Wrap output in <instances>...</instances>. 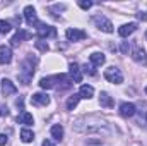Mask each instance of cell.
I'll return each mask as SVG.
<instances>
[{
    "label": "cell",
    "instance_id": "cell-1",
    "mask_svg": "<svg viewBox=\"0 0 147 146\" xmlns=\"http://www.w3.org/2000/svg\"><path fill=\"white\" fill-rule=\"evenodd\" d=\"M74 129L79 131V132H84V134H92V132H96V134H105V136H108L111 132L108 127H105V124H92V126L74 124Z\"/></svg>",
    "mask_w": 147,
    "mask_h": 146
},
{
    "label": "cell",
    "instance_id": "cell-2",
    "mask_svg": "<svg viewBox=\"0 0 147 146\" xmlns=\"http://www.w3.org/2000/svg\"><path fill=\"white\" fill-rule=\"evenodd\" d=\"M105 79L110 81V83H113V84L123 83V76H121V72H120L118 67H108V69L105 71Z\"/></svg>",
    "mask_w": 147,
    "mask_h": 146
},
{
    "label": "cell",
    "instance_id": "cell-3",
    "mask_svg": "<svg viewBox=\"0 0 147 146\" xmlns=\"http://www.w3.org/2000/svg\"><path fill=\"white\" fill-rule=\"evenodd\" d=\"M92 23H94L101 31H105V33H113V24H111V21H108L105 16H94V17H92Z\"/></svg>",
    "mask_w": 147,
    "mask_h": 146
},
{
    "label": "cell",
    "instance_id": "cell-4",
    "mask_svg": "<svg viewBox=\"0 0 147 146\" xmlns=\"http://www.w3.org/2000/svg\"><path fill=\"white\" fill-rule=\"evenodd\" d=\"M36 33H38V36H39V40L57 36V29H55L53 26H45V24H38V31Z\"/></svg>",
    "mask_w": 147,
    "mask_h": 146
},
{
    "label": "cell",
    "instance_id": "cell-5",
    "mask_svg": "<svg viewBox=\"0 0 147 146\" xmlns=\"http://www.w3.org/2000/svg\"><path fill=\"white\" fill-rule=\"evenodd\" d=\"M65 36H67L69 41H80V40H84V38L87 36V33H86V31H82V29L69 28V29L65 31Z\"/></svg>",
    "mask_w": 147,
    "mask_h": 146
},
{
    "label": "cell",
    "instance_id": "cell-6",
    "mask_svg": "<svg viewBox=\"0 0 147 146\" xmlns=\"http://www.w3.org/2000/svg\"><path fill=\"white\" fill-rule=\"evenodd\" d=\"M24 17H26V23L29 26H36L38 24V16H36V10H34L33 5H28L24 9Z\"/></svg>",
    "mask_w": 147,
    "mask_h": 146
},
{
    "label": "cell",
    "instance_id": "cell-7",
    "mask_svg": "<svg viewBox=\"0 0 147 146\" xmlns=\"http://www.w3.org/2000/svg\"><path fill=\"white\" fill-rule=\"evenodd\" d=\"M31 103L36 105V107H46L50 103V96L45 95V93H34L31 96Z\"/></svg>",
    "mask_w": 147,
    "mask_h": 146
},
{
    "label": "cell",
    "instance_id": "cell-8",
    "mask_svg": "<svg viewBox=\"0 0 147 146\" xmlns=\"http://www.w3.org/2000/svg\"><path fill=\"white\" fill-rule=\"evenodd\" d=\"M135 105L134 103H121L120 105V115L121 117H125V119H128V117H134L135 115Z\"/></svg>",
    "mask_w": 147,
    "mask_h": 146
},
{
    "label": "cell",
    "instance_id": "cell-9",
    "mask_svg": "<svg viewBox=\"0 0 147 146\" xmlns=\"http://www.w3.org/2000/svg\"><path fill=\"white\" fill-rule=\"evenodd\" d=\"M2 91H3L5 96H10V95H16L17 93V88H16V84L10 79H3L2 81Z\"/></svg>",
    "mask_w": 147,
    "mask_h": 146
},
{
    "label": "cell",
    "instance_id": "cell-10",
    "mask_svg": "<svg viewBox=\"0 0 147 146\" xmlns=\"http://www.w3.org/2000/svg\"><path fill=\"white\" fill-rule=\"evenodd\" d=\"M10 60H12V50H10V46L2 45L0 46V64H10Z\"/></svg>",
    "mask_w": 147,
    "mask_h": 146
},
{
    "label": "cell",
    "instance_id": "cell-11",
    "mask_svg": "<svg viewBox=\"0 0 147 146\" xmlns=\"http://www.w3.org/2000/svg\"><path fill=\"white\" fill-rule=\"evenodd\" d=\"M132 59H134L137 64H146V62H147V57H146V52H144V48H140V46H135V48L132 50Z\"/></svg>",
    "mask_w": 147,
    "mask_h": 146
},
{
    "label": "cell",
    "instance_id": "cell-12",
    "mask_svg": "<svg viewBox=\"0 0 147 146\" xmlns=\"http://www.w3.org/2000/svg\"><path fill=\"white\" fill-rule=\"evenodd\" d=\"M135 29H137V23H128V24H123L121 28H118V35L121 38H127L128 35H132Z\"/></svg>",
    "mask_w": 147,
    "mask_h": 146
},
{
    "label": "cell",
    "instance_id": "cell-13",
    "mask_svg": "<svg viewBox=\"0 0 147 146\" xmlns=\"http://www.w3.org/2000/svg\"><path fill=\"white\" fill-rule=\"evenodd\" d=\"M69 69H70V71H69V72H70V79H72V81H75V83H80V81H82V72H80L79 65L72 62V64L69 65Z\"/></svg>",
    "mask_w": 147,
    "mask_h": 146
},
{
    "label": "cell",
    "instance_id": "cell-14",
    "mask_svg": "<svg viewBox=\"0 0 147 146\" xmlns=\"http://www.w3.org/2000/svg\"><path fill=\"white\" fill-rule=\"evenodd\" d=\"M91 64L92 65H96V67H99V65H103L105 62H106V57H105V53H101V52H94V53H91Z\"/></svg>",
    "mask_w": 147,
    "mask_h": 146
},
{
    "label": "cell",
    "instance_id": "cell-15",
    "mask_svg": "<svg viewBox=\"0 0 147 146\" xmlns=\"http://www.w3.org/2000/svg\"><path fill=\"white\" fill-rule=\"evenodd\" d=\"M29 38H31V35H29L28 31H24V29H19V31L14 35V38H12L10 41H12V45H14V46H17V45H19L22 40H29Z\"/></svg>",
    "mask_w": 147,
    "mask_h": 146
},
{
    "label": "cell",
    "instance_id": "cell-16",
    "mask_svg": "<svg viewBox=\"0 0 147 146\" xmlns=\"http://www.w3.org/2000/svg\"><path fill=\"white\" fill-rule=\"evenodd\" d=\"M39 86L43 89H50V88H55L57 86V76H51V77H43L39 81Z\"/></svg>",
    "mask_w": 147,
    "mask_h": 146
},
{
    "label": "cell",
    "instance_id": "cell-17",
    "mask_svg": "<svg viewBox=\"0 0 147 146\" xmlns=\"http://www.w3.org/2000/svg\"><path fill=\"white\" fill-rule=\"evenodd\" d=\"M79 95H80V98L89 100V98H92V96H94V88H92V86H89V84H82V86H80Z\"/></svg>",
    "mask_w": 147,
    "mask_h": 146
},
{
    "label": "cell",
    "instance_id": "cell-18",
    "mask_svg": "<svg viewBox=\"0 0 147 146\" xmlns=\"http://www.w3.org/2000/svg\"><path fill=\"white\" fill-rule=\"evenodd\" d=\"M99 105L101 107H105V108H111L113 105H115V102L111 100V96L108 95V93H101V96H99Z\"/></svg>",
    "mask_w": 147,
    "mask_h": 146
},
{
    "label": "cell",
    "instance_id": "cell-19",
    "mask_svg": "<svg viewBox=\"0 0 147 146\" xmlns=\"http://www.w3.org/2000/svg\"><path fill=\"white\" fill-rule=\"evenodd\" d=\"M17 122H19V124H26V126H31V124L34 122V119H33V115H31L29 112H22V113L17 117Z\"/></svg>",
    "mask_w": 147,
    "mask_h": 146
},
{
    "label": "cell",
    "instance_id": "cell-20",
    "mask_svg": "<svg viewBox=\"0 0 147 146\" xmlns=\"http://www.w3.org/2000/svg\"><path fill=\"white\" fill-rule=\"evenodd\" d=\"M50 132H51V136H53L57 141H62V139H63V127H62L60 124H55Z\"/></svg>",
    "mask_w": 147,
    "mask_h": 146
},
{
    "label": "cell",
    "instance_id": "cell-21",
    "mask_svg": "<svg viewBox=\"0 0 147 146\" xmlns=\"http://www.w3.org/2000/svg\"><path fill=\"white\" fill-rule=\"evenodd\" d=\"M21 139H22L24 143H31V141L34 139V132L29 131V129H22V131H21Z\"/></svg>",
    "mask_w": 147,
    "mask_h": 146
},
{
    "label": "cell",
    "instance_id": "cell-22",
    "mask_svg": "<svg viewBox=\"0 0 147 146\" xmlns=\"http://www.w3.org/2000/svg\"><path fill=\"white\" fill-rule=\"evenodd\" d=\"M79 100H80V95H72V96H69V100H67V110L75 108L77 103H79Z\"/></svg>",
    "mask_w": 147,
    "mask_h": 146
},
{
    "label": "cell",
    "instance_id": "cell-23",
    "mask_svg": "<svg viewBox=\"0 0 147 146\" xmlns=\"http://www.w3.org/2000/svg\"><path fill=\"white\" fill-rule=\"evenodd\" d=\"M10 29H12V24L9 21H0V33L2 35H7Z\"/></svg>",
    "mask_w": 147,
    "mask_h": 146
},
{
    "label": "cell",
    "instance_id": "cell-24",
    "mask_svg": "<svg viewBox=\"0 0 147 146\" xmlns=\"http://www.w3.org/2000/svg\"><path fill=\"white\" fill-rule=\"evenodd\" d=\"M34 45H36L38 50H39V52H43V53H46V52H48V48H50V46H48V43H46L45 40H38Z\"/></svg>",
    "mask_w": 147,
    "mask_h": 146
},
{
    "label": "cell",
    "instance_id": "cell-25",
    "mask_svg": "<svg viewBox=\"0 0 147 146\" xmlns=\"http://www.w3.org/2000/svg\"><path fill=\"white\" fill-rule=\"evenodd\" d=\"M79 7L84 9V10H87V9L92 7V2H91V0H79Z\"/></svg>",
    "mask_w": 147,
    "mask_h": 146
},
{
    "label": "cell",
    "instance_id": "cell-26",
    "mask_svg": "<svg viewBox=\"0 0 147 146\" xmlns=\"http://www.w3.org/2000/svg\"><path fill=\"white\" fill-rule=\"evenodd\" d=\"M0 115H2V117H7V115H9V108H7V105H3V103H0Z\"/></svg>",
    "mask_w": 147,
    "mask_h": 146
},
{
    "label": "cell",
    "instance_id": "cell-27",
    "mask_svg": "<svg viewBox=\"0 0 147 146\" xmlns=\"http://www.w3.org/2000/svg\"><path fill=\"white\" fill-rule=\"evenodd\" d=\"M128 48H130V46H128V43H127V41H123V43H121V52H123V53H128Z\"/></svg>",
    "mask_w": 147,
    "mask_h": 146
},
{
    "label": "cell",
    "instance_id": "cell-28",
    "mask_svg": "<svg viewBox=\"0 0 147 146\" xmlns=\"http://www.w3.org/2000/svg\"><path fill=\"white\" fill-rule=\"evenodd\" d=\"M5 143H7V136L5 134H0V146H3Z\"/></svg>",
    "mask_w": 147,
    "mask_h": 146
},
{
    "label": "cell",
    "instance_id": "cell-29",
    "mask_svg": "<svg viewBox=\"0 0 147 146\" xmlns=\"http://www.w3.org/2000/svg\"><path fill=\"white\" fill-rule=\"evenodd\" d=\"M137 16H139V19H142V21H147V12H139Z\"/></svg>",
    "mask_w": 147,
    "mask_h": 146
},
{
    "label": "cell",
    "instance_id": "cell-30",
    "mask_svg": "<svg viewBox=\"0 0 147 146\" xmlns=\"http://www.w3.org/2000/svg\"><path fill=\"white\" fill-rule=\"evenodd\" d=\"M41 146H55V143H53V141H50V139H45Z\"/></svg>",
    "mask_w": 147,
    "mask_h": 146
},
{
    "label": "cell",
    "instance_id": "cell-31",
    "mask_svg": "<svg viewBox=\"0 0 147 146\" xmlns=\"http://www.w3.org/2000/svg\"><path fill=\"white\" fill-rule=\"evenodd\" d=\"M146 40H147V31H146Z\"/></svg>",
    "mask_w": 147,
    "mask_h": 146
},
{
    "label": "cell",
    "instance_id": "cell-32",
    "mask_svg": "<svg viewBox=\"0 0 147 146\" xmlns=\"http://www.w3.org/2000/svg\"><path fill=\"white\" fill-rule=\"evenodd\" d=\"M146 93H147V86H146Z\"/></svg>",
    "mask_w": 147,
    "mask_h": 146
}]
</instances>
